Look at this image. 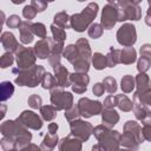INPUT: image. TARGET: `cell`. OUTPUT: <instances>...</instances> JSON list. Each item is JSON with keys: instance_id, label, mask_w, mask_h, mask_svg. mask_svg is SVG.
<instances>
[{"instance_id": "obj_1", "label": "cell", "mask_w": 151, "mask_h": 151, "mask_svg": "<svg viewBox=\"0 0 151 151\" xmlns=\"http://www.w3.org/2000/svg\"><path fill=\"white\" fill-rule=\"evenodd\" d=\"M93 134L98 139V145L93 146V150L97 149H104V150H112L118 149L120 143V134L117 131H111L110 127L103 125H99L93 129Z\"/></svg>"}, {"instance_id": "obj_2", "label": "cell", "mask_w": 151, "mask_h": 151, "mask_svg": "<svg viewBox=\"0 0 151 151\" xmlns=\"http://www.w3.org/2000/svg\"><path fill=\"white\" fill-rule=\"evenodd\" d=\"M13 73H18V77L15 78V83L20 86H29L34 87L39 83H41L44 76H45V68L40 65H34L26 70H18L14 68Z\"/></svg>"}, {"instance_id": "obj_3", "label": "cell", "mask_w": 151, "mask_h": 151, "mask_svg": "<svg viewBox=\"0 0 151 151\" xmlns=\"http://www.w3.org/2000/svg\"><path fill=\"white\" fill-rule=\"evenodd\" d=\"M97 12H98V5L96 2L88 4L87 7L81 13H77L71 17V27L77 32H84L92 22V20L96 18Z\"/></svg>"}, {"instance_id": "obj_4", "label": "cell", "mask_w": 151, "mask_h": 151, "mask_svg": "<svg viewBox=\"0 0 151 151\" xmlns=\"http://www.w3.org/2000/svg\"><path fill=\"white\" fill-rule=\"evenodd\" d=\"M70 127H71V134L74 136L76 138L80 139L81 142H85L88 139L91 132H93V127L90 123L74 119L70 122Z\"/></svg>"}, {"instance_id": "obj_5", "label": "cell", "mask_w": 151, "mask_h": 151, "mask_svg": "<svg viewBox=\"0 0 151 151\" xmlns=\"http://www.w3.org/2000/svg\"><path fill=\"white\" fill-rule=\"evenodd\" d=\"M73 97L70 92H65L58 88H53L51 92V103L58 110H67L72 107Z\"/></svg>"}, {"instance_id": "obj_6", "label": "cell", "mask_w": 151, "mask_h": 151, "mask_svg": "<svg viewBox=\"0 0 151 151\" xmlns=\"http://www.w3.org/2000/svg\"><path fill=\"white\" fill-rule=\"evenodd\" d=\"M117 40L125 47L132 46L137 40L136 27L132 24H124L117 32Z\"/></svg>"}, {"instance_id": "obj_7", "label": "cell", "mask_w": 151, "mask_h": 151, "mask_svg": "<svg viewBox=\"0 0 151 151\" xmlns=\"http://www.w3.org/2000/svg\"><path fill=\"white\" fill-rule=\"evenodd\" d=\"M15 53H17V63H18L19 70H26V68L34 66L37 55H34L35 53H33V51L31 48L19 46L18 50L15 51Z\"/></svg>"}, {"instance_id": "obj_8", "label": "cell", "mask_w": 151, "mask_h": 151, "mask_svg": "<svg viewBox=\"0 0 151 151\" xmlns=\"http://www.w3.org/2000/svg\"><path fill=\"white\" fill-rule=\"evenodd\" d=\"M77 105L79 107L80 116H83L84 118H90L92 116H96L100 113L103 110V105L99 101H93L90 100L88 98H81Z\"/></svg>"}, {"instance_id": "obj_9", "label": "cell", "mask_w": 151, "mask_h": 151, "mask_svg": "<svg viewBox=\"0 0 151 151\" xmlns=\"http://www.w3.org/2000/svg\"><path fill=\"white\" fill-rule=\"evenodd\" d=\"M118 21V8L113 5H106L101 13V26L105 29H111Z\"/></svg>"}, {"instance_id": "obj_10", "label": "cell", "mask_w": 151, "mask_h": 151, "mask_svg": "<svg viewBox=\"0 0 151 151\" xmlns=\"http://www.w3.org/2000/svg\"><path fill=\"white\" fill-rule=\"evenodd\" d=\"M26 127L33 129V130H40L42 127V120L39 118L37 113L33 111H24L17 119Z\"/></svg>"}, {"instance_id": "obj_11", "label": "cell", "mask_w": 151, "mask_h": 151, "mask_svg": "<svg viewBox=\"0 0 151 151\" xmlns=\"http://www.w3.org/2000/svg\"><path fill=\"white\" fill-rule=\"evenodd\" d=\"M140 8L137 5H126L118 8V21L124 20H139Z\"/></svg>"}, {"instance_id": "obj_12", "label": "cell", "mask_w": 151, "mask_h": 151, "mask_svg": "<svg viewBox=\"0 0 151 151\" xmlns=\"http://www.w3.org/2000/svg\"><path fill=\"white\" fill-rule=\"evenodd\" d=\"M88 81H90V78L86 74V72H77V73L71 74L72 90L76 93H84L87 88Z\"/></svg>"}, {"instance_id": "obj_13", "label": "cell", "mask_w": 151, "mask_h": 151, "mask_svg": "<svg viewBox=\"0 0 151 151\" xmlns=\"http://www.w3.org/2000/svg\"><path fill=\"white\" fill-rule=\"evenodd\" d=\"M52 46H53V39L45 38L35 44L33 51L39 59H46V58H50L52 53Z\"/></svg>"}, {"instance_id": "obj_14", "label": "cell", "mask_w": 151, "mask_h": 151, "mask_svg": "<svg viewBox=\"0 0 151 151\" xmlns=\"http://www.w3.org/2000/svg\"><path fill=\"white\" fill-rule=\"evenodd\" d=\"M54 68V73H55V78L58 80V86L60 87H66L70 86L71 83V74L68 73V71L60 64L53 66Z\"/></svg>"}, {"instance_id": "obj_15", "label": "cell", "mask_w": 151, "mask_h": 151, "mask_svg": "<svg viewBox=\"0 0 151 151\" xmlns=\"http://www.w3.org/2000/svg\"><path fill=\"white\" fill-rule=\"evenodd\" d=\"M19 31H20V40L22 44H29L33 41V31H32V24L29 22V20L22 21L21 25L19 26Z\"/></svg>"}, {"instance_id": "obj_16", "label": "cell", "mask_w": 151, "mask_h": 151, "mask_svg": "<svg viewBox=\"0 0 151 151\" xmlns=\"http://www.w3.org/2000/svg\"><path fill=\"white\" fill-rule=\"evenodd\" d=\"M1 42H2V46L5 47V50H6L7 52H11V53L14 52V51H17L18 47H19V44H18V41L15 40L14 35H13L12 33H9V32L2 33Z\"/></svg>"}, {"instance_id": "obj_17", "label": "cell", "mask_w": 151, "mask_h": 151, "mask_svg": "<svg viewBox=\"0 0 151 151\" xmlns=\"http://www.w3.org/2000/svg\"><path fill=\"white\" fill-rule=\"evenodd\" d=\"M81 149V140L78 138H72L71 136L64 138L59 143V150H80Z\"/></svg>"}, {"instance_id": "obj_18", "label": "cell", "mask_w": 151, "mask_h": 151, "mask_svg": "<svg viewBox=\"0 0 151 151\" xmlns=\"http://www.w3.org/2000/svg\"><path fill=\"white\" fill-rule=\"evenodd\" d=\"M101 114H103V117H101L103 118V124L107 127H112L119 120V116L113 109H105Z\"/></svg>"}, {"instance_id": "obj_19", "label": "cell", "mask_w": 151, "mask_h": 151, "mask_svg": "<svg viewBox=\"0 0 151 151\" xmlns=\"http://www.w3.org/2000/svg\"><path fill=\"white\" fill-rule=\"evenodd\" d=\"M137 85V93H143L151 90V80L145 73H139L136 78Z\"/></svg>"}, {"instance_id": "obj_20", "label": "cell", "mask_w": 151, "mask_h": 151, "mask_svg": "<svg viewBox=\"0 0 151 151\" xmlns=\"http://www.w3.org/2000/svg\"><path fill=\"white\" fill-rule=\"evenodd\" d=\"M134 60H136V51L132 46L120 50V63L129 65L132 64Z\"/></svg>"}, {"instance_id": "obj_21", "label": "cell", "mask_w": 151, "mask_h": 151, "mask_svg": "<svg viewBox=\"0 0 151 151\" xmlns=\"http://www.w3.org/2000/svg\"><path fill=\"white\" fill-rule=\"evenodd\" d=\"M57 111H58V109L54 105H46V106L40 107V113H41L42 118L47 122L53 120L57 117Z\"/></svg>"}, {"instance_id": "obj_22", "label": "cell", "mask_w": 151, "mask_h": 151, "mask_svg": "<svg viewBox=\"0 0 151 151\" xmlns=\"http://www.w3.org/2000/svg\"><path fill=\"white\" fill-rule=\"evenodd\" d=\"M54 24L63 28H68L71 26V17H68L65 12H60L54 15Z\"/></svg>"}, {"instance_id": "obj_23", "label": "cell", "mask_w": 151, "mask_h": 151, "mask_svg": "<svg viewBox=\"0 0 151 151\" xmlns=\"http://www.w3.org/2000/svg\"><path fill=\"white\" fill-rule=\"evenodd\" d=\"M117 106L122 110V111H131L133 109V104L132 101L125 96V94H119L117 96Z\"/></svg>"}, {"instance_id": "obj_24", "label": "cell", "mask_w": 151, "mask_h": 151, "mask_svg": "<svg viewBox=\"0 0 151 151\" xmlns=\"http://www.w3.org/2000/svg\"><path fill=\"white\" fill-rule=\"evenodd\" d=\"M57 142H58V136H57V133L55 134H53V133H47L46 134V137H45V139L42 140V143H41V146H40V149H42V150H52L55 145H57Z\"/></svg>"}, {"instance_id": "obj_25", "label": "cell", "mask_w": 151, "mask_h": 151, "mask_svg": "<svg viewBox=\"0 0 151 151\" xmlns=\"http://www.w3.org/2000/svg\"><path fill=\"white\" fill-rule=\"evenodd\" d=\"M92 63H93V66L94 68L97 70H103L107 66V57L103 55L101 53L97 52L92 55Z\"/></svg>"}, {"instance_id": "obj_26", "label": "cell", "mask_w": 151, "mask_h": 151, "mask_svg": "<svg viewBox=\"0 0 151 151\" xmlns=\"http://www.w3.org/2000/svg\"><path fill=\"white\" fill-rule=\"evenodd\" d=\"M41 85L44 88H48V90H53L58 86V80L55 77H53L51 73H45L42 80H41Z\"/></svg>"}, {"instance_id": "obj_27", "label": "cell", "mask_w": 151, "mask_h": 151, "mask_svg": "<svg viewBox=\"0 0 151 151\" xmlns=\"http://www.w3.org/2000/svg\"><path fill=\"white\" fill-rule=\"evenodd\" d=\"M51 31H52V34H53V39L55 41H58V42L64 44V40L66 38V33H65L64 28L58 26V25H55V24H53L51 26Z\"/></svg>"}, {"instance_id": "obj_28", "label": "cell", "mask_w": 151, "mask_h": 151, "mask_svg": "<svg viewBox=\"0 0 151 151\" xmlns=\"http://www.w3.org/2000/svg\"><path fill=\"white\" fill-rule=\"evenodd\" d=\"M107 57V66L109 67H114L118 63H120V50H110V53L106 55Z\"/></svg>"}, {"instance_id": "obj_29", "label": "cell", "mask_w": 151, "mask_h": 151, "mask_svg": "<svg viewBox=\"0 0 151 151\" xmlns=\"http://www.w3.org/2000/svg\"><path fill=\"white\" fill-rule=\"evenodd\" d=\"M134 85H136L134 84V78L132 76L126 74V76L123 77V79H122V90H123V92L130 93L133 90Z\"/></svg>"}, {"instance_id": "obj_30", "label": "cell", "mask_w": 151, "mask_h": 151, "mask_svg": "<svg viewBox=\"0 0 151 151\" xmlns=\"http://www.w3.org/2000/svg\"><path fill=\"white\" fill-rule=\"evenodd\" d=\"M13 92H14V87H13V85L9 81L1 83V94H2L1 96V99L2 100H6V99L11 98L12 94H13Z\"/></svg>"}, {"instance_id": "obj_31", "label": "cell", "mask_w": 151, "mask_h": 151, "mask_svg": "<svg viewBox=\"0 0 151 151\" xmlns=\"http://www.w3.org/2000/svg\"><path fill=\"white\" fill-rule=\"evenodd\" d=\"M104 86H105V90L110 93V94H112V93H114L116 91H117V83H116V79L114 78H112V77H106L105 79H104Z\"/></svg>"}, {"instance_id": "obj_32", "label": "cell", "mask_w": 151, "mask_h": 151, "mask_svg": "<svg viewBox=\"0 0 151 151\" xmlns=\"http://www.w3.org/2000/svg\"><path fill=\"white\" fill-rule=\"evenodd\" d=\"M32 31L34 33V35H38L39 38H47L46 37V27L44 24L38 22V24H32Z\"/></svg>"}, {"instance_id": "obj_33", "label": "cell", "mask_w": 151, "mask_h": 151, "mask_svg": "<svg viewBox=\"0 0 151 151\" xmlns=\"http://www.w3.org/2000/svg\"><path fill=\"white\" fill-rule=\"evenodd\" d=\"M78 116H80V112H79V107H78V105H76V106H72V107L67 109V110H66V112H65V118H66L68 122L77 119V118H78Z\"/></svg>"}, {"instance_id": "obj_34", "label": "cell", "mask_w": 151, "mask_h": 151, "mask_svg": "<svg viewBox=\"0 0 151 151\" xmlns=\"http://www.w3.org/2000/svg\"><path fill=\"white\" fill-rule=\"evenodd\" d=\"M101 27L103 26H100L99 24H92L91 27L88 28V35L91 38H93V39L99 38L101 35V33H103V28Z\"/></svg>"}, {"instance_id": "obj_35", "label": "cell", "mask_w": 151, "mask_h": 151, "mask_svg": "<svg viewBox=\"0 0 151 151\" xmlns=\"http://www.w3.org/2000/svg\"><path fill=\"white\" fill-rule=\"evenodd\" d=\"M150 66H151L150 59H147V58H145V57H142V58L138 60V66H137V68H138V71H139L140 73H145V72L150 68Z\"/></svg>"}, {"instance_id": "obj_36", "label": "cell", "mask_w": 151, "mask_h": 151, "mask_svg": "<svg viewBox=\"0 0 151 151\" xmlns=\"http://www.w3.org/2000/svg\"><path fill=\"white\" fill-rule=\"evenodd\" d=\"M21 20H20V18L18 17V15H11L9 18H8V20H7V26L9 27V28H19V26L21 25Z\"/></svg>"}, {"instance_id": "obj_37", "label": "cell", "mask_w": 151, "mask_h": 151, "mask_svg": "<svg viewBox=\"0 0 151 151\" xmlns=\"http://www.w3.org/2000/svg\"><path fill=\"white\" fill-rule=\"evenodd\" d=\"M37 12H38V11L31 5V6H26V7L24 8V11H22V15H24L27 20H31V19H33V18L35 17Z\"/></svg>"}, {"instance_id": "obj_38", "label": "cell", "mask_w": 151, "mask_h": 151, "mask_svg": "<svg viewBox=\"0 0 151 151\" xmlns=\"http://www.w3.org/2000/svg\"><path fill=\"white\" fill-rule=\"evenodd\" d=\"M28 105L33 109H39L41 107V98L38 94H32L28 98Z\"/></svg>"}, {"instance_id": "obj_39", "label": "cell", "mask_w": 151, "mask_h": 151, "mask_svg": "<svg viewBox=\"0 0 151 151\" xmlns=\"http://www.w3.org/2000/svg\"><path fill=\"white\" fill-rule=\"evenodd\" d=\"M12 63H13V57H12L11 52L5 53V54L2 55V58H1V67H2V68H6V67L11 66Z\"/></svg>"}, {"instance_id": "obj_40", "label": "cell", "mask_w": 151, "mask_h": 151, "mask_svg": "<svg viewBox=\"0 0 151 151\" xmlns=\"http://www.w3.org/2000/svg\"><path fill=\"white\" fill-rule=\"evenodd\" d=\"M117 105V96L110 94L105 100H104V107L105 109H112L113 106Z\"/></svg>"}, {"instance_id": "obj_41", "label": "cell", "mask_w": 151, "mask_h": 151, "mask_svg": "<svg viewBox=\"0 0 151 151\" xmlns=\"http://www.w3.org/2000/svg\"><path fill=\"white\" fill-rule=\"evenodd\" d=\"M38 12H42L46 7H47V1L46 0H32L31 4Z\"/></svg>"}, {"instance_id": "obj_42", "label": "cell", "mask_w": 151, "mask_h": 151, "mask_svg": "<svg viewBox=\"0 0 151 151\" xmlns=\"http://www.w3.org/2000/svg\"><path fill=\"white\" fill-rule=\"evenodd\" d=\"M140 54L142 57H145L147 59H151V45L150 44H145L140 47Z\"/></svg>"}, {"instance_id": "obj_43", "label": "cell", "mask_w": 151, "mask_h": 151, "mask_svg": "<svg viewBox=\"0 0 151 151\" xmlns=\"http://www.w3.org/2000/svg\"><path fill=\"white\" fill-rule=\"evenodd\" d=\"M142 132H143L144 139L151 142V124H145L144 127H143V130H142Z\"/></svg>"}, {"instance_id": "obj_44", "label": "cell", "mask_w": 151, "mask_h": 151, "mask_svg": "<svg viewBox=\"0 0 151 151\" xmlns=\"http://www.w3.org/2000/svg\"><path fill=\"white\" fill-rule=\"evenodd\" d=\"M92 91H93V93L96 94V96H101L103 93H104V91H105V86H104V84H100V83H97L94 86H93V88H92Z\"/></svg>"}, {"instance_id": "obj_45", "label": "cell", "mask_w": 151, "mask_h": 151, "mask_svg": "<svg viewBox=\"0 0 151 151\" xmlns=\"http://www.w3.org/2000/svg\"><path fill=\"white\" fill-rule=\"evenodd\" d=\"M140 1H142V0H117L118 5H119L120 7L126 6V5H138Z\"/></svg>"}, {"instance_id": "obj_46", "label": "cell", "mask_w": 151, "mask_h": 151, "mask_svg": "<svg viewBox=\"0 0 151 151\" xmlns=\"http://www.w3.org/2000/svg\"><path fill=\"white\" fill-rule=\"evenodd\" d=\"M57 130H58V125H57V123H51V124L48 125V132H50V133L55 134Z\"/></svg>"}, {"instance_id": "obj_47", "label": "cell", "mask_w": 151, "mask_h": 151, "mask_svg": "<svg viewBox=\"0 0 151 151\" xmlns=\"http://www.w3.org/2000/svg\"><path fill=\"white\" fill-rule=\"evenodd\" d=\"M13 4H15V5H18V4H21V2H24L25 0H11Z\"/></svg>"}, {"instance_id": "obj_48", "label": "cell", "mask_w": 151, "mask_h": 151, "mask_svg": "<svg viewBox=\"0 0 151 151\" xmlns=\"http://www.w3.org/2000/svg\"><path fill=\"white\" fill-rule=\"evenodd\" d=\"M107 1H110V2H114V1H117V0H107Z\"/></svg>"}, {"instance_id": "obj_49", "label": "cell", "mask_w": 151, "mask_h": 151, "mask_svg": "<svg viewBox=\"0 0 151 151\" xmlns=\"http://www.w3.org/2000/svg\"><path fill=\"white\" fill-rule=\"evenodd\" d=\"M147 1H149V5L151 6V0H147Z\"/></svg>"}, {"instance_id": "obj_50", "label": "cell", "mask_w": 151, "mask_h": 151, "mask_svg": "<svg viewBox=\"0 0 151 151\" xmlns=\"http://www.w3.org/2000/svg\"><path fill=\"white\" fill-rule=\"evenodd\" d=\"M78 1H80V2H81V1H85V0H78Z\"/></svg>"}, {"instance_id": "obj_51", "label": "cell", "mask_w": 151, "mask_h": 151, "mask_svg": "<svg viewBox=\"0 0 151 151\" xmlns=\"http://www.w3.org/2000/svg\"><path fill=\"white\" fill-rule=\"evenodd\" d=\"M46 1H53V0H46Z\"/></svg>"}]
</instances>
